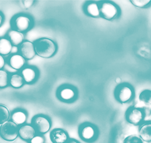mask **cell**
Segmentation results:
<instances>
[{
  "instance_id": "obj_20",
  "label": "cell",
  "mask_w": 151,
  "mask_h": 143,
  "mask_svg": "<svg viewBox=\"0 0 151 143\" xmlns=\"http://www.w3.org/2000/svg\"><path fill=\"white\" fill-rule=\"evenodd\" d=\"M24 79L19 74H13L9 78V84L15 89L21 88L24 84Z\"/></svg>"
},
{
  "instance_id": "obj_7",
  "label": "cell",
  "mask_w": 151,
  "mask_h": 143,
  "mask_svg": "<svg viewBox=\"0 0 151 143\" xmlns=\"http://www.w3.org/2000/svg\"><path fill=\"white\" fill-rule=\"evenodd\" d=\"M145 113L143 110L137 107H130L126 113V119L129 123L137 125L143 121Z\"/></svg>"
},
{
  "instance_id": "obj_16",
  "label": "cell",
  "mask_w": 151,
  "mask_h": 143,
  "mask_svg": "<svg viewBox=\"0 0 151 143\" xmlns=\"http://www.w3.org/2000/svg\"><path fill=\"white\" fill-rule=\"evenodd\" d=\"M13 45L8 37L0 38V55L2 56H8L12 52Z\"/></svg>"
},
{
  "instance_id": "obj_3",
  "label": "cell",
  "mask_w": 151,
  "mask_h": 143,
  "mask_svg": "<svg viewBox=\"0 0 151 143\" xmlns=\"http://www.w3.org/2000/svg\"><path fill=\"white\" fill-rule=\"evenodd\" d=\"M11 26L13 29L18 31L25 32L28 31L32 26V20L26 15H17L11 20Z\"/></svg>"
},
{
  "instance_id": "obj_8",
  "label": "cell",
  "mask_w": 151,
  "mask_h": 143,
  "mask_svg": "<svg viewBox=\"0 0 151 143\" xmlns=\"http://www.w3.org/2000/svg\"><path fill=\"white\" fill-rule=\"evenodd\" d=\"M79 136L86 142H92L96 136V130L91 124L83 125L79 129Z\"/></svg>"
},
{
  "instance_id": "obj_11",
  "label": "cell",
  "mask_w": 151,
  "mask_h": 143,
  "mask_svg": "<svg viewBox=\"0 0 151 143\" xmlns=\"http://www.w3.org/2000/svg\"><path fill=\"white\" fill-rule=\"evenodd\" d=\"M19 136L24 141H30L36 136V130L30 125H22L19 128Z\"/></svg>"
},
{
  "instance_id": "obj_22",
  "label": "cell",
  "mask_w": 151,
  "mask_h": 143,
  "mask_svg": "<svg viewBox=\"0 0 151 143\" xmlns=\"http://www.w3.org/2000/svg\"><path fill=\"white\" fill-rule=\"evenodd\" d=\"M139 99L145 106H151V90H143L139 95Z\"/></svg>"
},
{
  "instance_id": "obj_18",
  "label": "cell",
  "mask_w": 151,
  "mask_h": 143,
  "mask_svg": "<svg viewBox=\"0 0 151 143\" xmlns=\"http://www.w3.org/2000/svg\"><path fill=\"white\" fill-rule=\"evenodd\" d=\"M85 12L91 17H99L100 14V8L96 2H89L85 5Z\"/></svg>"
},
{
  "instance_id": "obj_24",
  "label": "cell",
  "mask_w": 151,
  "mask_h": 143,
  "mask_svg": "<svg viewBox=\"0 0 151 143\" xmlns=\"http://www.w3.org/2000/svg\"><path fill=\"white\" fill-rule=\"evenodd\" d=\"M132 4L136 8H145L151 4V1L150 0H131L130 1Z\"/></svg>"
},
{
  "instance_id": "obj_12",
  "label": "cell",
  "mask_w": 151,
  "mask_h": 143,
  "mask_svg": "<svg viewBox=\"0 0 151 143\" xmlns=\"http://www.w3.org/2000/svg\"><path fill=\"white\" fill-rule=\"evenodd\" d=\"M8 64L15 70H20L25 64V59L20 54H14L8 58Z\"/></svg>"
},
{
  "instance_id": "obj_27",
  "label": "cell",
  "mask_w": 151,
  "mask_h": 143,
  "mask_svg": "<svg viewBox=\"0 0 151 143\" xmlns=\"http://www.w3.org/2000/svg\"><path fill=\"white\" fill-rule=\"evenodd\" d=\"M22 4L23 5V7L25 9H29V8H31L33 6V5L34 4V1H30V0H25V1H22Z\"/></svg>"
},
{
  "instance_id": "obj_17",
  "label": "cell",
  "mask_w": 151,
  "mask_h": 143,
  "mask_svg": "<svg viewBox=\"0 0 151 143\" xmlns=\"http://www.w3.org/2000/svg\"><path fill=\"white\" fill-rule=\"evenodd\" d=\"M75 90L70 87H65L60 90L59 93V96L62 101H71L73 100L76 97Z\"/></svg>"
},
{
  "instance_id": "obj_2",
  "label": "cell",
  "mask_w": 151,
  "mask_h": 143,
  "mask_svg": "<svg viewBox=\"0 0 151 143\" xmlns=\"http://www.w3.org/2000/svg\"><path fill=\"white\" fill-rule=\"evenodd\" d=\"M19 136L18 125L8 121L0 125V137L7 142H14Z\"/></svg>"
},
{
  "instance_id": "obj_25",
  "label": "cell",
  "mask_w": 151,
  "mask_h": 143,
  "mask_svg": "<svg viewBox=\"0 0 151 143\" xmlns=\"http://www.w3.org/2000/svg\"><path fill=\"white\" fill-rule=\"evenodd\" d=\"M123 143H144L142 139L137 135H130L126 137Z\"/></svg>"
},
{
  "instance_id": "obj_30",
  "label": "cell",
  "mask_w": 151,
  "mask_h": 143,
  "mask_svg": "<svg viewBox=\"0 0 151 143\" xmlns=\"http://www.w3.org/2000/svg\"><path fill=\"white\" fill-rule=\"evenodd\" d=\"M66 143H80L79 141H77V140L76 139H69L67 141Z\"/></svg>"
},
{
  "instance_id": "obj_6",
  "label": "cell",
  "mask_w": 151,
  "mask_h": 143,
  "mask_svg": "<svg viewBox=\"0 0 151 143\" xmlns=\"http://www.w3.org/2000/svg\"><path fill=\"white\" fill-rule=\"evenodd\" d=\"M133 96V90L128 84H122L116 89V98L120 103H127Z\"/></svg>"
},
{
  "instance_id": "obj_23",
  "label": "cell",
  "mask_w": 151,
  "mask_h": 143,
  "mask_svg": "<svg viewBox=\"0 0 151 143\" xmlns=\"http://www.w3.org/2000/svg\"><path fill=\"white\" fill-rule=\"evenodd\" d=\"M9 75L4 69L0 70V89H4L9 85Z\"/></svg>"
},
{
  "instance_id": "obj_19",
  "label": "cell",
  "mask_w": 151,
  "mask_h": 143,
  "mask_svg": "<svg viewBox=\"0 0 151 143\" xmlns=\"http://www.w3.org/2000/svg\"><path fill=\"white\" fill-rule=\"evenodd\" d=\"M11 121L17 125H22L27 120V115L22 110H16L11 114Z\"/></svg>"
},
{
  "instance_id": "obj_1",
  "label": "cell",
  "mask_w": 151,
  "mask_h": 143,
  "mask_svg": "<svg viewBox=\"0 0 151 143\" xmlns=\"http://www.w3.org/2000/svg\"><path fill=\"white\" fill-rule=\"evenodd\" d=\"M35 52L37 55L42 58H50L56 52V43L48 38H41L34 43Z\"/></svg>"
},
{
  "instance_id": "obj_9",
  "label": "cell",
  "mask_w": 151,
  "mask_h": 143,
  "mask_svg": "<svg viewBox=\"0 0 151 143\" xmlns=\"http://www.w3.org/2000/svg\"><path fill=\"white\" fill-rule=\"evenodd\" d=\"M19 52L24 59H33L36 55L34 44L30 41H24L19 46Z\"/></svg>"
},
{
  "instance_id": "obj_26",
  "label": "cell",
  "mask_w": 151,
  "mask_h": 143,
  "mask_svg": "<svg viewBox=\"0 0 151 143\" xmlns=\"http://www.w3.org/2000/svg\"><path fill=\"white\" fill-rule=\"evenodd\" d=\"M30 143H45V139L40 135H36L30 140Z\"/></svg>"
},
{
  "instance_id": "obj_5",
  "label": "cell",
  "mask_w": 151,
  "mask_h": 143,
  "mask_svg": "<svg viewBox=\"0 0 151 143\" xmlns=\"http://www.w3.org/2000/svg\"><path fill=\"white\" fill-rule=\"evenodd\" d=\"M32 126L36 131L41 134H45L48 132L51 127L50 121L44 116H37L32 120Z\"/></svg>"
},
{
  "instance_id": "obj_15",
  "label": "cell",
  "mask_w": 151,
  "mask_h": 143,
  "mask_svg": "<svg viewBox=\"0 0 151 143\" xmlns=\"http://www.w3.org/2000/svg\"><path fill=\"white\" fill-rule=\"evenodd\" d=\"M21 75L22 76L24 82L27 84H30L36 80L37 77V72L36 69L32 67H25L22 71Z\"/></svg>"
},
{
  "instance_id": "obj_28",
  "label": "cell",
  "mask_w": 151,
  "mask_h": 143,
  "mask_svg": "<svg viewBox=\"0 0 151 143\" xmlns=\"http://www.w3.org/2000/svg\"><path fill=\"white\" fill-rule=\"evenodd\" d=\"M5 65V59L4 56L0 55V70L3 69L4 66Z\"/></svg>"
},
{
  "instance_id": "obj_29",
  "label": "cell",
  "mask_w": 151,
  "mask_h": 143,
  "mask_svg": "<svg viewBox=\"0 0 151 143\" xmlns=\"http://www.w3.org/2000/svg\"><path fill=\"white\" fill-rule=\"evenodd\" d=\"M4 20H5V17H4L3 14L0 11V28L2 27V25H3Z\"/></svg>"
},
{
  "instance_id": "obj_10",
  "label": "cell",
  "mask_w": 151,
  "mask_h": 143,
  "mask_svg": "<svg viewBox=\"0 0 151 143\" xmlns=\"http://www.w3.org/2000/svg\"><path fill=\"white\" fill-rule=\"evenodd\" d=\"M50 140L53 143H66L69 139L68 134L65 130L55 128L50 132Z\"/></svg>"
},
{
  "instance_id": "obj_13",
  "label": "cell",
  "mask_w": 151,
  "mask_h": 143,
  "mask_svg": "<svg viewBox=\"0 0 151 143\" xmlns=\"http://www.w3.org/2000/svg\"><path fill=\"white\" fill-rule=\"evenodd\" d=\"M8 38L11 42L13 46H20L24 42V34L18 31L11 29L8 32Z\"/></svg>"
},
{
  "instance_id": "obj_4",
  "label": "cell",
  "mask_w": 151,
  "mask_h": 143,
  "mask_svg": "<svg viewBox=\"0 0 151 143\" xmlns=\"http://www.w3.org/2000/svg\"><path fill=\"white\" fill-rule=\"evenodd\" d=\"M100 14L104 19L112 20L119 14V8L115 4L110 2H102L100 4Z\"/></svg>"
},
{
  "instance_id": "obj_14",
  "label": "cell",
  "mask_w": 151,
  "mask_h": 143,
  "mask_svg": "<svg viewBox=\"0 0 151 143\" xmlns=\"http://www.w3.org/2000/svg\"><path fill=\"white\" fill-rule=\"evenodd\" d=\"M139 137L143 142H151V122H147L143 124L139 128Z\"/></svg>"
},
{
  "instance_id": "obj_21",
  "label": "cell",
  "mask_w": 151,
  "mask_h": 143,
  "mask_svg": "<svg viewBox=\"0 0 151 143\" xmlns=\"http://www.w3.org/2000/svg\"><path fill=\"white\" fill-rule=\"evenodd\" d=\"M11 116L9 110L5 105L0 104V125L8 122Z\"/></svg>"
}]
</instances>
